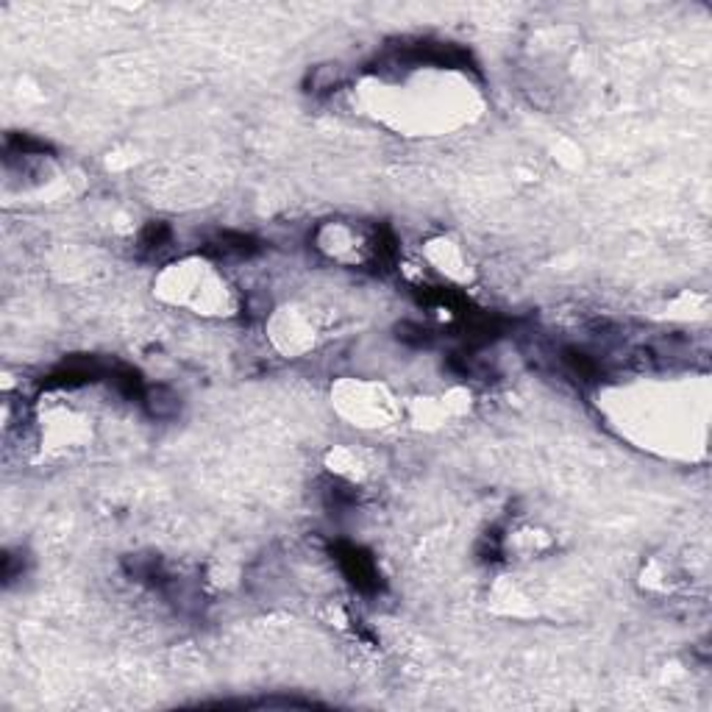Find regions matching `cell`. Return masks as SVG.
<instances>
[{
  "instance_id": "1",
  "label": "cell",
  "mask_w": 712,
  "mask_h": 712,
  "mask_svg": "<svg viewBox=\"0 0 712 712\" xmlns=\"http://www.w3.org/2000/svg\"><path fill=\"white\" fill-rule=\"evenodd\" d=\"M340 565H342V571L348 574V579H351L356 587H362V590H373V587H376V567H373V562H370L362 551L342 548V551H340Z\"/></svg>"
},
{
  "instance_id": "2",
  "label": "cell",
  "mask_w": 712,
  "mask_h": 712,
  "mask_svg": "<svg viewBox=\"0 0 712 712\" xmlns=\"http://www.w3.org/2000/svg\"><path fill=\"white\" fill-rule=\"evenodd\" d=\"M142 404H145L148 415L156 417V420H170L178 415V396L167 387H148L145 396H142Z\"/></svg>"
}]
</instances>
